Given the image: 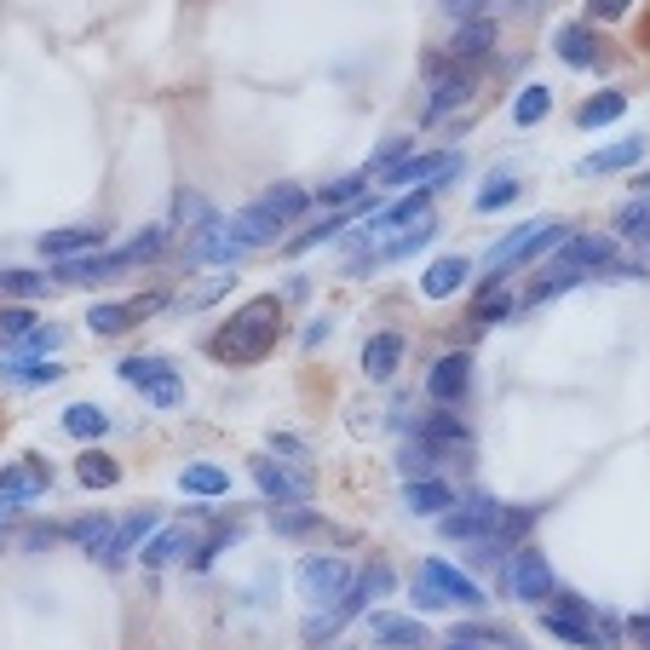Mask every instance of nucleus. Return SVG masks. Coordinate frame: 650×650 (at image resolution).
I'll return each mask as SVG.
<instances>
[{"instance_id": "f257e3e1", "label": "nucleus", "mask_w": 650, "mask_h": 650, "mask_svg": "<svg viewBox=\"0 0 650 650\" xmlns=\"http://www.w3.org/2000/svg\"><path fill=\"white\" fill-rule=\"evenodd\" d=\"M277 329H282V306L266 294V299H248L225 329H219L213 340H208V352L219 357V363H259L277 345Z\"/></svg>"}, {"instance_id": "f03ea898", "label": "nucleus", "mask_w": 650, "mask_h": 650, "mask_svg": "<svg viewBox=\"0 0 650 650\" xmlns=\"http://www.w3.org/2000/svg\"><path fill=\"white\" fill-rule=\"evenodd\" d=\"M409 593H415L420 611H478V604H483V587L466 571H455L450 559H426L415 571Z\"/></svg>"}, {"instance_id": "7ed1b4c3", "label": "nucleus", "mask_w": 650, "mask_h": 650, "mask_svg": "<svg viewBox=\"0 0 650 650\" xmlns=\"http://www.w3.org/2000/svg\"><path fill=\"white\" fill-rule=\"evenodd\" d=\"M385 593H392V571H385V564H369V571H363L352 587H345V599L334 604V611H317V616H311L306 639H311V645H322L329 634H340L345 622H352V616H363V611H369L375 599H385Z\"/></svg>"}, {"instance_id": "20e7f679", "label": "nucleus", "mask_w": 650, "mask_h": 650, "mask_svg": "<svg viewBox=\"0 0 650 650\" xmlns=\"http://www.w3.org/2000/svg\"><path fill=\"white\" fill-rule=\"evenodd\" d=\"M571 236H576V231H571V225H559V219H536V225H518V231L506 236V242H495L483 266H490V271H506V266H530V259H541L547 248H564Z\"/></svg>"}, {"instance_id": "39448f33", "label": "nucleus", "mask_w": 650, "mask_h": 650, "mask_svg": "<svg viewBox=\"0 0 650 650\" xmlns=\"http://www.w3.org/2000/svg\"><path fill=\"white\" fill-rule=\"evenodd\" d=\"M541 627L564 645H581V650H599L611 645V622L593 616V604L581 599H559V604H541Z\"/></svg>"}, {"instance_id": "423d86ee", "label": "nucleus", "mask_w": 650, "mask_h": 650, "mask_svg": "<svg viewBox=\"0 0 650 650\" xmlns=\"http://www.w3.org/2000/svg\"><path fill=\"white\" fill-rule=\"evenodd\" d=\"M121 380L133 385V392H145L156 409H179L185 403V380L173 375V363L168 357H156V352H133V357H121Z\"/></svg>"}, {"instance_id": "0eeeda50", "label": "nucleus", "mask_w": 650, "mask_h": 650, "mask_svg": "<svg viewBox=\"0 0 650 650\" xmlns=\"http://www.w3.org/2000/svg\"><path fill=\"white\" fill-rule=\"evenodd\" d=\"M299 599L311 604V611H329V604H340L345 599V587L357 581V571H352V559H334V553H317V559H306L299 564Z\"/></svg>"}, {"instance_id": "6e6552de", "label": "nucleus", "mask_w": 650, "mask_h": 650, "mask_svg": "<svg viewBox=\"0 0 650 650\" xmlns=\"http://www.w3.org/2000/svg\"><path fill=\"white\" fill-rule=\"evenodd\" d=\"M553 564H547L536 547H518L513 559H506V593H513L518 604H547L553 599Z\"/></svg>"}, {"instance_id": "1a4fd4ad", "label": "nucleus", "mask_w": 650, "mask_h": 650, "mask_svg": "<svg viewBox=\"0 0 650 650\" xmlns=\"http://www.w3.org/2000/svg\"><path fill=\"white\" fill-rule=\"evenodd\" d=\"M254 483H259V495L277 501V506H306L311 501V478L294 473V466H282L277 455H259L254 461Z\"/></svg>"}, {"instance_id": "9d476101", "label": "nucleus", "mask_w": 650, "mask_h": 650, "mask_svg": "<svg viewBox=\"0 0 650 650\" xmlns=\"http://www.w3.org/2000/svg\"><path fill=\"white\" fill-rule=\"evenodd\" d=\"M495 518H501V506L490 495H466V501H455L450 513H443V536L450 541H483L495 530Z\"/></svg>"}, {"instance_id": "9b49d317", "label": "nucleus", "mask_w": 650, "mask_h": 650, "mask_svg": "<svg viewBox=\"0 0 650 650\" xmlns=\"http://www.w3.org/2000/svg\"><path fill=\"white\" fill-rule=\"evenodd\" d=\"M455 173H461V156H403L397 168H385L380 179H385V185H420V191H438V185H450Z\"/></svg>"}, {"instance_id": "f8f14e48", "label": "nucleus", "mask_w": 650, "mask_h": 650, "mask_svg": "<svg viewBox=\"0 0 650 650\" xmlns=\"http://www.w3.org/2000/svg\"><path fill=\"white\" fill-rule=\"evenodd\" d=\"M156 530H161V513H156V506H138V513H127L115 524V536L105 541V553H98V559H105V564H127Z\"/></svg>"}, {"instance_id": "ddd939ff", "label": "nucleus", "mask_w": 650, "mask_h": 650, "mask_svg": "<svg viewBox=\"0 0 650 650\" xmlns=\"http://www.w3.org/2000/svg\"><path fill=\"white\" fill-rule=\"evenodd\" d=\"M466 385H473V357L466 352H450L432 363V375H426V397L438 403V409H450V403L466 397Z\"/></svg>"}, {"instance_id": "4468645a", "label": "nucleus", "mask_w": 650, "mask_h": 650, "mask_svg": "<svg viewBox=\"0 0 650 650\" xmlns=\"http://www.w3.org/2000/svg\"><path fill=\"white\" fill-rule=\"evenodd\" d=\"M191 266H231V259L242 254V242H236V231L225 225V219H208V225H196L191 231Z\"/></svg>"}, {"instance_id": "2eb2a0df", "label": "nucleus", "mask_w": 650, "mask_h": 650, "mask_svg": "<svg viewBox=\"0 0 650 650\" xmlns=\"http://www.w3.org/2000/svg\"><path fill=\"white\" fill-rule=\"evenodd\" d=\"M156 306H161V294H145V299H105V306L87 311V329H93V334H127L133 322H145Z\"/></svg>"}, {"instance_id": "dca6fc26", "label": "nucleus", "mask_w": 650, "mask_h": 650, "mask_svg": "<svg viewBox=\"0 0 650 650\" xmlns=\"http://www.w3.org/2000/svg\"><path fill=\"white\" fill-rule=\"evenodd\" d=\"M559 266H571L581 277H604V271L616 266V242L611 236H571L559 248Z\"/></svg>"}, {"instance_id": "f3484780", "label": "nucleus", "mask_w": 650, "mask_h": 650, "mask_svg": "<svg viewBox=\"0 0 650 650\" xmlns=\"http://www.w3.org/2000/svg\"><path fill=\"white\" fill-rule=\"evenodd\" d=\"M369 639H375V645H385V650H426V645H432L426 622L397 616V611H380V616L369 622Z\"/></svg>"}, {"instance_id": "a211bd4d", "label": "nucleus", "mask_w": 650, "mask_h": 650, "mask_svg": "<svg viewBox=\"0 0 650 650\" xmlns=\"http://www.w3.org/2000/svg\"><path fill=\"white\" fill-rule=\"evenodd\" d=\"M105 248V231L93 225H70V231H47L40 236V259H52V266H64V259H87Z\"/></svg>"}, {"instance_id": "6ab92c4d", "label": "nucleus", "mask_w": 650, "mask_h": 650, "mask_svg": "<svg viewBox=\"0 0 650 650\" xmlns=\"http://www.w3.org/2000/svg\"><path fill=\"white\" fill-rule=\"evenodd\" d=\"M466 277H473V259H466V254H443L438 266H426V277H420V294H426V299H450Z\"/></svg>"}, {"instance_id": "aec40b11", "label": "nucleus", "mask_w": 650, "mask_h": 650, "mask_svg": "<svg viewBox=\"0 0 650 650\" xmlns=\"http://www.w3.org/2000/svg\"><path fill=\"white\" fill-rule=\"evenodd\" d=\"M254 208L266 213V219H271L277 231H289L294 219H299V213L311 208V191H299V185H277V191H266V196H259Z\"/></svg>"}, {"instance_id": "412c9836", "label": "nucleus", "mask_w": 650, "mask_h": 650, "mask_svg": "<svg viewBox=\"0 0 650 650\" xmlns=\"http://www.w3.org/2000/svg\"><path fill=\"white\" fill-rule=\"evenodd\" d=\"M553 47H559V58H564L571 70H599V58H604L587 24H564V29L553 35Z\"/></svg>"}, {"instance_id": "4be33fe9", "label": "nucleus", "mask_w": 650, "mask_h": 650, "mask_svg": "<svg viewBox=\"0 0 650 650\" xmlns=\"http://www.w3.org/2000/svg\"><path fill=\"white\" fill-rule=\"evenodd\" d=\"M403 506H409L415 518H438V513H450V506H455V490H450V483H438V478H415L409 490H403Z\"/></svg>"}, {"instance_id": "5701e85b", "label": "nucleus", "mask_w": 650, "mask_h": 650, "mask_svg": "<svg viewBox=\"0 0 650 650\" xmlns=\"http://www.w3.org/2000/svg\"><path fill=\"white\" fill-rule=\"evenodd\" d=\"M466 98H473V75H461V70H438V81H432V105H426V121H438V115L461 110Z\"/></svg>"}, {"instance_id": "b1692460", "label": "nucleus", "mask_w": 650, "mask_h": 650, "mask_svg": "<svg viewBox=\"0 0 650 650\" xmlns=\"http://www.w3.org/2000/svg\"><path fill=\"white\" fill-rule=\"evenodd\" d=\"M420 443H432V450H466V420H455V409H432L420 420Z\"/></svg>"}, {"instance_id": "393cba45", "label": "nucleus", "mask_w": 650, "mask_h": 650, "mask_svg": "<svg viewBox=\"0 0 650 650\" xmlns=\"http://www.w3.org/2000/svg\"><path fill=\"white\" fill-rule=\"evenodd\" d=\"M0 380L7 385H52V380H64V369L47 357H7L0 363Z\"/></svg>"}, {"instance_id": "a878e982", "label": "nucleus", "mask_w": 650, "mask_h": 650, "mask_svg": "<svg viewBox=\"0 0 650 650\" xmlns=\"http://www.w3.org/2000/svg\"><path fill=\"white\" fill-rule=\"evenodd\" d=\"M639 161H645V138H622V145L587 156L581 173H622V168H639Z\"/></svg>"}, {"instance_id": "bb28decb", "label": "nucleus", "mask_w": 650, "mask_h": 650, "mask_svg": "<svg viewBox=\"0 0 650 650\" xmlns=\"http://www.w3.org/2000/svg\"><path fill=\"white\" fill-rule=\"evenodd\" d=\"M397 357H403V340L397 334H375L369 345H363V375H369V380H392Z\"/></svg>"}, {"instance_id": "cd10ccee", "label": "nucleus", "mask_w": 650, "mask_h": 650, "mask_svg": "<svg viewBox=\"0 0 650 650\" xmlns=\"http://www.w3.org/2000/svg\"><path fill=\"white\" fill-rule=\"evenodd\" d=\"M185 553H191V530H179V524H173V530H156L145 547H138V559H145L150 571H161V564L185 559Z\"/></svg>"}, {"instance_id": "c85d7f7f", "label": "nucleus", "mask_w": 650, "mask_h": 650, "mask_svg": "<svg viewBox=\"0 0 650 650\" xmlns=\"http://www.w3.org/2000/svg\"><path fill=\"white\" fill-rule=\"evenodd\" d=\"M179 490H185V495H225L231 473H225V466H213V461H196V466L179 473Z\"/></svg>"}, {"instance_id": "c756f323", "label": "nucleus", "mask_w": 650, "mask_h": 650, "mask_svg": "<svg viewBox=\"0 0 650 650\" xmlns=\"http://www.w3.org/2000/svg\"><path fill=\"white\" fill-rule=\"evenodd\" d=\"M231 231H236V242H242V248H271V242L282 236V231L271 225V219L254 208V201H248V208H242V213L231 219Z\"/></svg>"}, {"instance_id": "7c9ffc66", "label": "nucleus", "mask_w": 650, "mask_h": 650, "mask_svg": "<svg viewBox=\"0 0 650 650\" xmlns=\"http://www.w3.org/2000/svg\"><path fill=\"white\" fill-rule=\"evenodd\" d=\"M161 254H168V225H145L115 259H121V271H133V266H145V259H161Z\"/></svg>"}, {"instance_id": "2f4dec72", "label": "nucleus", "mask_w": 650, "mask_h": 650, "mask_svg": "<svg viewBox=\"0 0 650 650\" xmlns=\"http://www.w3.org/2000/svg\"><path fill=\"white\" fill-rule=\"evenodd\" d=\"M490 47H495V24H490V17H473V24H461L455 40H450V52L461 58V64H466V58H483Z\"/></svg>"}, {"instance_id": "473e14b6", "label": "nucleus", "mask_w": 650, "mask_h": 650, "mask_svg": "<svg viewBox=\"0 0 650 650\" xmlns=\"http://www.w3.org/2000/svg\"><path fill=\"white\" fill-rule=\"evenodd\" d=\"M518 196H524V191H518V173H490L473 208H478V213H501V208H513Z\"/></svg>"}, {"instance_id": "72a5a7b5", "label": "nucleus", "mask_w": 650, "mask_h": 650, "mask_svg": "<svg viewBox=\"0 0 650 650\" xmlns=\"http://www.w3.org/2000/svg\"><path fill=\"white\" fill-rule=\"evenodd\" d=\"M616 236L634 242V248H650V196H634V201L616 213Z\"/></svg>"}, {"instance_id": "f704fd0d", "label": "nucleus", "mask_w": 650, "mask_h": 650, "mask_svg": "<svg viewBox=\"0 0 650 650\" xmlns=\"http://www.w3.org/2000/svg\"><path fill=\"white\" fill-rule=\"evenodd\" d=\"M622 110H627V98L622 93H599V98H587V105L576 110V127H611V121H622Z\"/></svg>"}, {"instance_id": "c9c22d12", "label": "nucleus", "mask_w": 650, "mask_h": 650, "mask_svg": "<svg viewBox=\"0 0 650 650\" xmlns=\"http://www.w3.org/2000/svg\"><path fill=\"white\" fill-rule=\"evenodd\" d=\"M64 432L70 438H105L110 432V415L98 409V403H70V409H64Z\"/></svg>"}, {"instance_id": "e433bc0d", "label": "nucleus", "mask_w": 650, "mask_h": 650, "mask_svg": "<svg viewBox=\"0 0 650 650\" xmlns=\"http://www.w3.org/2000/svg\"><path fill=\"white\" fill-rule=\"evenodd\" d=\"M75 478L87 483V490H110V483L121 478V466H115L110 455H98V450H93V455H81V461H75Z\"/></svg>"}, {"instance_id": "4c0bfd02", "label": "nucleus", "mask_w": 650, "mask_h": 650, "mask_svg": "<svg viewBox=\"0 0 650 650\" xmlns=\"http://www.w3.org/2000/svg\"><path fill=\"white\" fill-rule=\"evenodd\" d=\"M110 536H115V518H105V513H98V518H75V524H70V541H81L93 559L105 553V541H110Z\"/></svg>"}, {"instance_id": "58836bf2", "label": "nucleus", "mask_w": 650, "mask_h": 650, "mask_svg": "<svg viewBox=\"0 0 650 650\" xmlns=\"http://www.w3.org/2000/svg\"><path fill=\"white\" fill-rule=\"evenodd\" d=\"M547 110H553V93H547V87H524L518 105H513V121H518V127H536Z\"/></svg>"}, {"instance_id": "ea45409f", "label": "nucleus", "mask_w": 650, "mask_h": 650, "mask_svg": "<svg viewBox=\"0 0 650 650\" xmlns=\"http://www.w3.org/2000/svg\"><path fill=\"white\" fill-rule=\"evenodd\" d=\"M317 513H306V506H289V513H282V506H277V513H271V530L277 536H311L317 530Z\"/></svg>"}, {"instance_id": "a19ab883", "label": "nucleus", "mask_w": 650, "mask_h": 650, "mask_svg": "<svg viewBox=\"0 0 650 650\" xmlns=\"http://www.w3.org/2000/svg\"><path fill=\"white\" fill-rule=\"evenodd\" d=\"M363 185H369V173H352V179H334L329 191H317L311 201H329V208H352V201L363 196Z\"/></svg>"}, {"instance_id": "79ce46f5", "label": "nucleus", "mask_w": 650, "mask_h": 650, "mask_svg": "<svg viewBox=\"0 0 650 650\" xmlns=\"http://www.w3.org/2000/svg\"><path fill=\"white\" fill-rule=\"evenodd\" d=\"M0 289H7L12 299H35V294H47L52 282L35 277V271H0Z\"/></svg>"}, {"instance_id": "37998d69", "label": "nucleus", "mask_w": 650, "mask_h": 650, "mask_svg": "<svg viewBox=\"0 0 650 650\" xmlns=\"http://www.w3.org/2000/svg\"><path fill=\"white\" fill-rule=\"evenodd\" d=\"M173 219H179V225H208V219H213V208H208V201H201L196 191H179V201H173Z\"/></svg>"}, {"instance_id": "c03bdc74", "label": "nucleus", "mask_w": 650, "mask_h": 650, "mask_svg": "<svg viewBox=\"0 0 650 650\" xmlns=\"http://www.w3.org/2000/svg\"><path fill=\"white\" fill-rule=\"evenodd\" d=\"M345 219H352V213H334V219H322V225H311L306 236H294V254H306V248H322V242H329V236H340V225H345Z\"/></svg>"}, {"instance_id": "a18cd8bd", "label": "nucleus", "mask_w": 650, "mask_h": 650, "mask_svg": "<svg viewBox=\"0 0 650 650\" xmlns=\"http://www.w3.org/2000/svg\"><path fill=\"white\" fill-rule=\"evenodd\" d=\"M432 461H438L432 443H409V450H403V473H409V483L415 478H432Z\"/></svg>"}, {"instance_id": "49530a36", "label": "nucleus", "mask_w": 650, "mask_h": 650, "mask_svg": "<svg viewBox=\"0 0 650 650\" xmlns=\"http://www.w3.org/2000/svg\"><path fill=\"white\" fill-rule=\"evenodd\" d=\"M35 329V317L24 311V306H12V311H0V345H17V340H24Z\"/></svg>"}, {"instance_id": "de8ad7c7", "label": "nucleus", "mask_w": 650, "mask_h": 650, "mask_svg": "<svg viewBox=\"0 0 650 650\" xmlns=\"http://www.w3.org/2000/svg\"><path fill=\"white\" fill-rule=\"evenodd\" d=\"M58 340H64V334H58V329H40V322H35V329L24 334V340H17V352H58Z\"/></svg>"}, {"instance_id": "09e8293b", "label": "nucleus", "mask_w": 650, "mask_h": 650, "mask_svg": "<svg viewBox=\"0 0 650 650\" xmlns=\"http://www.w3.org/2000/svg\"><path fill=\"white\" fill-rule=\"evenodd\" d=\"M622 12H627V0H587V17H593V24H616Z\"/></svg>"}, {"instance_id": "8fccbe9b", "label": "nucleus", "mask_w": 650, "mask_h": 650, "mask_svg": "<svg viewBox=\"0 0 650 650\" xmlns=\"http://www.w3.org/2000/svg\"><path fill=\"white\" fill-rule=\"evenodd\" d=\"M478 311L490 317V322H495V317H513V299H506V294H483V306H478Z\"/></svg>"}, {"instance_id": "3c124183", "label": "nucleus", "mask_w": 650, "mask_h": 650, "mask_svg": "<svg viewBox=\"0 0 650 650\" xmlns=\"http://www.w3.org/2000/svg\"><path fill=\"white\" fill-rule=\"evenodd\" d=\"M271 455H294V461H299V455H306V443H299V438H282V432H277V438H271Z\"/></svg>"}, {"instance_id": "603ef678", "label": "nucleus", "mask_w": 650, "mask_h": 650, "mask_svg": "<svg viewBox=\"0 0 650 650\" xmlns=\"http://www.w3.org/2000/svg\"><path fill=\"white\" fill-rule=\"evenodd\" d=\"M443 7H450L455 17H466V24H473V17L483 12V0H443Z\"/></svg>"}, {"instance_id": "864d4df0", "label": "nucleus", "mask_w": 650, "mask_h": 650, "mask_svg": "<svg viewBox=\"0 0 650 650\" xmlns=\"http://www.w3.org/2000/svg\"><path fill=\"white\" fill-rule=\"evenodd\" d=\"M52 541H58V530H29L24 536V547H52Z\"/></svg>"}, {"instance_id": "5fc2aeb1", "label": "nucleus", "mask_w": 650, "mask_h": 650, "mask_svg": "<svg viewBox=\"0 0 650 650\" xmlns=\"http://www.w3.org/2000/svg\"><path fill=\"white\" fill-rule=\"evenodd\" d=\"M634 639L650 650V611H645V616H634Z\"/></svg>"}, {"instance_id": "6e6d98bb", "label": "nucleus", "mask_w": 650, "mask_h": 650, "mask_svg": "<svg viewBox=\"0 0 650 650\" xmlns=\"http://www.w3.org/2000/svg\"><path fill=\"white\" fill-rule=\"evenodd\" d=\"M634 191H639V196H650V173H639V179H634Z\"/></svg>"}, {"instance_id": "4d7b16f0", "label": "nucleus", "mask_w": 650, "mask_h": 650, "mask_svg": "<svg viewBox=\"0 0 650 650\" xmlns=\"http://www.w3.org/2000/svg\"><path fill=\"white\" fill-rule=\"evenodd\" d=\"M450 650H478L473 639H450Z\"/></svg>"}]
</instances>
